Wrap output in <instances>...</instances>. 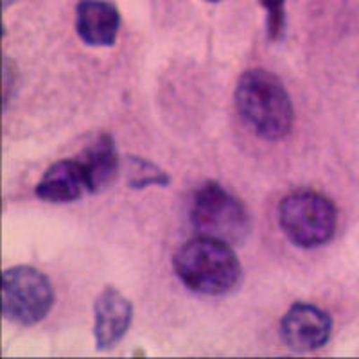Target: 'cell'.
I'll return each mask as SVG.
<instances>
[{
    "label": "cell",
    "mask_w": 359,
    "mask_h": 359,
    "mask_svg": "<svg viewBox=\"0 0 359 359\" xmlns=\"http://www.w3.org/2000/svg\"><path fill=\"white\" fill-rule=\"evenodd\" d=\"M236 104L243 121L264 140H280L291 133L294 110L286 86L275 74L253 69L239 78Z\"/></svg>",
    "instance_id": "obj_1"
},
{
    "label": "cell",
    "mask_w": 359,
    "mask_h": 359,
    "mask_svg": "<svg viewBox=\"0 0 359 359\" xmlns=\"http://www.w3.org/2000/svg\"><path fill=\"white\" fill-rule=\"evenodd\" d=\"M172 266L185 287L207 297L233 291L243 275L241 262L233 253L232 245L205 236H198L180 246Z\"/></svg>",
    "instance_id": "obj_2"
},
{
    "label": "cell",
    "mask_w": 359,
    "mask_h": 359,
    "mask_svg": "<svg viewBox=\"0 0 359 359\" xmlns=\"http://www.w3.org/2000/svg\"><path fill=\"white\" fill-rule=\"evenodd\" d=\"M191 221L198 236L232 246L245 243L252 232V217L245 205L216 182H207L194 192Z\"/></svg>",
    "instance_id": "obj_3"
},
{
    "label": "cell",
    "mask_w": 359,
    "mask_h": 359,
    "mask_svg": "<svg viewBox=\"0 0 359 359\" xmlns=\"http://www.w3.org/2000/svg\"><path fill=\"white\" fill-rule=\"evenodd\" d=\"M278 223L287 241L304 250L318 248L334 237L338 210L327 196L298 191L278 205Z\"/></svg>",
    "instance_id": "obj_4"
},
{
    "label": "cell",
    "mask_w": 359,
    "mask_h": 359,
    "mask_svg": "<svg viewBox=\"0 0 359 359\" xmlns=\"http://www.w3.org/2000/svg\"><path fill=\"white\" fill-rule=\"evenodd\" d=\"M54 306L49 277L33 266H15L2 275V313L18 325H36Z\"/></svg>",
    "instance_id": "obj_5"
},
{
    "label": "cell",
    "mask_w": 359,
    "mask_h": 359,
    "mask_svg": "<svg viewBox=\"0 0 359 359\" xmlns=\"http://www.w3.org/2000/svg\"><path fill=\"white\" fill-rule=\"evenodd\" d=\"M331 332V316L313 304H294L280 322L282 341L298 354H307L325 347Z\"/></svg>",
    "instance_id": "obj_6"
},
{
    "label": "cell",
    "mask_w": 359,
    "mask_h": 359,
    "mask_svg": "<svg viewBox=\"0 0 359 359\" xmlns=\"http://www.w3.org/2000/svg\"><path fill=\"white\" fill-rule=\"evenodd\" d=\"M94 338L97 351L108 352L123 341L133 320V304L115 287H107L94 306Z\"/></svg>",
    "instance_id": "obj_7"
},
{
    "label": "cell",
    "mask_w": 359,
    "mask_h": 359,
    "mask_svg": "<svg viewBox=\"0 0 359 359\" xmlns=\"http://www.w3.org/2000/svg\"><path fill=\"white\" fill-rule=\"evenodd\" d=\"M36 196L50 203H70L90 192V182L83 163L76 160H60L53 163L38 182Z\"/></svg>",
    "instance_id": "obj_8"
},
{
    "label": "cell",
    "mask_w": 359,
    "mask_h": 359,
    "mask_svg": "<svg viewBox=\"0 0 359 359\" xmlns=\"http://www.w3.org/2000/svg\"><path fill=\"white\" fill-rule=\"evenodd\" d=\"M121 29V15L108 0H81L76 8V31L90 47H111Z\"/></svg>",
    "instance_id": "obj_9"
},
{
    "label": "cell",
    "mask_w": 359,
    "mask_h": 359,
    "mask_svg": "<svg viewBox=\"0 0 359 359\" xmlns=\"http://www.w3.org/2000/svg\"><path fill=\"white\" fill-rule=\"evenodd\" d=\"M79 162L88 176L92 194L107 189L118 175V155L114 139L110 135H99L79 156Z\"/></svg>",
    "instance_id": "obj_10"
},
{
    "label": "cell",
    "mask_w": 359,
    "mask_h": 359,
    "mask_svg": "<svg viewBox=\"0 0 359 359\" xmlns=\"http://www.w3.org/2000/svg\"><path fill=\"white\" fill-rule=\"evenodd\" d=\"M169 176L155 165V163L147 162L144 158H131V175L130 185L133 189H144L149 185H168Z\"/></svg>",
    "instance_id": "obj_11"
},
{
    "label": "cell",
    "mask_w": 359,
    "mask_h": 359,
    "mask_svg": "<svg viewBox=\"0 0 359 359\" xmlns=\"http://www.w3.org/2000/svg\"><path fill=\"white\" fill-rule=\"evenodd\" d=\"M259 4L264 8L268 15V36L271 41H278L286 31V11L284 4L286 0H259Z\"/></svg>",
    "instance_id": "obj_12"
},
{
    "label": "cell",
    "mask_w": 359,
    "mask_h": 359,
    "mask_svg": "<svg viewBox=\"0 0 359 359\" xmlns=\"http://www.w3.org/2000/svg\"><path fill=\"white\" fill-rule=\"evenodd\" d=\"M2 86H4V108L8 110L9 101H11L18 92V83H20V76H18L17 63L11 62L8 56L4 57V65H2Z\"/></svg>",
    "instance_id": "obj_13"
},
{
    "label": "cell",
    "mask_w": 359,
    "mask_h": 359,
    "mask_svg": "<svg viewBox=\"0 0 359 359\" xmlns=\"http://www.w3.org/2000/svg\"><path fill=\"white\" fill-rule=\"evenodd\" d=\"M15 2H18V0H2V6H4V9H8L9 6L15 4Z\"/></svg>",
    "instance_id": "obj_14"
},
{
    "label": "cell",
    "mask_w": 359,
    "mask_h": 359,
    "mask_svg": "<svg viewBox=\"0 0 359 359\" xmlns=\"http://www.w3.org/2000/svg\"><path fill=\"white\" fill-rule=\"evenodd\" d=\"M207 2H212V4H216V2H219V0H207Z\"/></svg>",
    "instance_id": "obj_15"
}]
</instances>
